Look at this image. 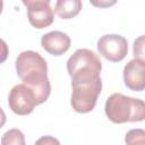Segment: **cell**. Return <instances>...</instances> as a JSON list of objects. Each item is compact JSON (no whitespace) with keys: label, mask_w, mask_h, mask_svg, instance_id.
Returning a JSON list of instances; mask_svg holds the SVG:
<instances>
[{"label":"cell","mask_w":145,"mask_h":145,"mask_svg":"<svg viewBox=\"0 0 145 145\" xmlns=\"http://www.w3.org/2000/svg\"><path fill=\"white\" fill-rule=\"evenodd\" d=\"M100 57L88 49H78L67 60V71L71 78L72 109L78 113L91 112L102 91Z\"/></svg>","instance_id":"1"},{"label":"cell","mask_w":145,"mask_h":145,"mask_svg":"<svg viewBox=\"0 0 145 145\" xmlns=\"http://www.w3.org/2000/svg\"><path fill=\"white\" fill-rule=\"evenodd\" d=\"M15 67L18 77L23 80V84L27 85L34 91L37 99V104L44 103L51 93L45 59L36 51H23L18 54Z\"/></svg>","instance_id":"2"},{"label":"cell","mask_w":145,"mask_h":145,"mask_svg":"<svg viewBox=\"0 0 145 145\" xmlns=\"http://www.w3.org/2000/svg\"><path fill=\"white\" fill-rule=\"evenodd\" d=\"M104 111L113 123L143 121L145 120V101L113 93L106 99Z\"/></svg>","instance_id":"3"},{"label":"cell","mask_w":145,"mask_h":145,"mask_svg":"<svg viewBox=\"0 0 145 145\" xmlns=\"http://www.w3.org/2000/svg\"><path fill=\"white\" fill-rule=\"evenodd\" d=\"M8 104L10 110L18 116L29 114L39 105L34 91L25 84H17L10 89Z\"/></svg>","instance_id":"4"},{"label":"cell","mask_w":145,"mask_h":145,"mask_svg":"<svg viewBox=\"0 0 145 145\" xmlns=\"http://www.w3.org/2000/svg\"><path fill=\"white\" fill-rule=\"evenodd\" d=\"M99 53L111 62H119L128 53V42L119 34H105L97 41Z\"/></svg>","instance_id":"5"},{"label":"cell","mask_w":145,"mask_h":145,"mask_svg":"<svg viewBox=\"0 0 145 145\" xmlns=\"http://www.w3.org/2000/svg\"><path fill=\"white\" fill-rule=\"evenodd\" d=\"M23 3L27 8V18L33 27L42 29L53 23L54 12L49 0H23Z\"/></svg>","instance_id":"6"},{"label":"cell","mask_w":145,"mask_h":145,"mask_svg":"<svg viewBox=\"0 0 145 145\" xmlns=\"http://www.w3.org/2000/svg\"><path fill=\"white\" fill-rule=\"evenodd\" d=\"M125 85L135 92L145 89V61L140 59H131L123 67Z\"/></svg>","instance_id":"7"},{"label":"cell","mask_w":145,"mask_h":145,"mask_svg":"<svg viewBox=\"0 0 145 145\" xmlns=\"http://www.w3.org/2000/svg\"><path fill=\"white\" fill-rule=\"evenodd\" d=\"M71 44L70 37L60 31H52L44 34L41 39L42 48L52 56H61L66 53Z\"/></svg>","instance_id":"8"},{"label":"cell","mask_w":145,"mask_h":145,"mask_svg":"<svg viewBox=\"0 0 145 145\" xmlns=\"http://www.w3.org/2000/svg\"><path fill=\"white\" fill-rule=\"evenodd\" d=\"M83 3L79 0H59L56 2L54 10L62 19H70L79 14Z\"/></svg>","instance_id":"9"},{"label":"cell","mask_w":145,"mask_h":145,"mask_svg":"<svg viewBox=\"0 0 145 145\" xmlns=\"http://www.w3.org/2000/svg\"><path fill=\"white\" fill-rule=\"evenodd\" d=\"M1 145H26L25 136L19 129H9L2 135Z\"/></svg>","instance_id":"10"},{"label":"cell","mask_w":145,"mask_h":145,"mask_svg":"<svg viewBox=\"0 0 145 145\" xmlns=\"http://www.w3.org/2000/svg\"><path fill=\"white\" fill-rule=\"evenodd\" d=\"M126 145H145V130L140 128L130 129L125 136Z\"/></svg>","instance_id":"11"},{"label":"cell","mask_w":145,"mask_h":145,"mask_svg":"<svg viewBox=\"0 0 145 145\" xmlns=\"http://www.w3.org/2000/svg\"><path fill=\"white\" fill-rule=\"evenodd\" d=\"M133 54L136 59L145 61V35H140L134 41Z\"/></svg>","instance_id":"12"},{"label":"cell","mask_w":145,"mask_h":145,"mask_svg":"<svg viewBox=\"0 0 145 145\" xmlns=\"http://www.w3.org/2000/svg\"><path fill=\"white\" fill-rule=\"evenodd\" d=\"M34 145H61V144L53 136H42L35 142Z\"/></svg>","instance_id":"13"},{"label":"cell","mask_w":145,"mask_h":145,"mask_svg":"<svg viewBox=\"0 0 145 145\" xmlns=\"http://www.w3.org/2000/svg\"><path fill=\"white\" fill-rule=\"evenodd\" d=\"M116 2L112 1V2H92V5L94 6H99V7H105V6H111V5H114Z\"/></svg>","instance_id":"14"}]
</instances>
